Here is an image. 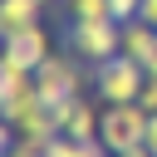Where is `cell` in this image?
Here are the masks:
<instances>
[{
    "label": "cell",
    "mask_w": 157,
    "mask_h": 157,
    "mask_svg": "<svg viewBox=\"0 0 157 157\" xmlns=\"http://www.w3.org/2000/svg\"><path fill=\"white\" fill-rule=\"evenodd\" d=\"M137 103H142L147 113H157V74H147V83H142V93H137Z\"/></svg>",
    "instance_id": "11"
},
{
    "label": "cell",
    "mask_w": 157,
    "mask_h": 157,
    "mask_svg": "<svg viewBox=\"0 0 157 157\" xmlns=\"http://www.w3.org/2000/svg\"><path fill=\"white\" fill-rule=\"evenodd\" d=\"M108 10H113V20H118V25H128V20H137V15H142V0H108Z\"/></svg>",
    "instance_id": "10"
},
{
    "label": "cell",
    "mask_w": 157,
    "mask_h": 157,
    "mask_svg": "<svg viewBox=\"0 0 157 157\" xmlns=\"http://www.w3.org/2000/svg\"><path fill=\"white\" fill-rule=\"evenodd\" d=\"M5 54H10V59H20L25 69H39V64L54 54V39H49V29L34 20V25L15 29V34H5Z\"/></svg>",
    "instance_id": "6"
},
{
    "label": "cell",
    "mask_w": 157,
    "mask_h": 157,
    "mask_svg": "<svg viewBox=\"0 0 157 157\" xmlns=\"http://www.w3.org/2000/svg\"><path fill=\"white\" fill-rule=\"evenodd\" d=\"M59 5L69 10V20H113L108 0H59Z\"/></svg>",
    "instance_id": "9"
},
{
    "label": "cell",
    "mask_w": 157,
    "mask_h": 157,
    "mask_svg": "<svg viewBox=\"0 0 157 157\" xmlns=\"http://www.w3.org/2000/svg\"><path fill=\"white\" fill-rule=\"evenodd\" d=\"M123 54L128 59H137L142 69L157 59V25H147V20H128L123 25Z\"/></svg>",
    "instance_id": "7"
},
{
    "label": "cell",
    "mask_w": 157,
    "mask_h": 157,
    "mask_svg": "<svg viewBox=\"0 0 157 157\" xmlns=\"http://www.w3.org/2000/svg\"><path fill=\"white\" fill-rule=\"evenodd\" d=\"M147 137V108L142 103H103V128H98V142L118 157L128 147H137Z\"/></svg>",
    "instance_id": "4"
},
{
    "label": "cell",
    "mask_w": 157,
    "mask_h": 157,
    "mask_svg": "<svg viewBox=\"0 0 157 157\" xmlns=\"http://www.w3.org/2000/svg\"><path fill=\"white\" fill-rule=\"evenodd\" d=\"M39 10H44V0H0V29L15 34V29H25V25H34Z\"/></svg>",
    "instance_id": "8"
},
{
    "label": "cell",
    "mask_w": 157,
    "mask_h": 157,
    "mask_svg": "<svg viewBox=\"0 0 157 157\" xmlns=\"http://www.w3.org/2000/svg\"><path fill=\"white\" fill-rule=\"evenodd\" d=\"M142 142H147V147L157 152V113H147V137H142Z\"/></svg>",
    "instance_id": "12"
},
{
    "label": "cell",
    "mask_w": 157,
    "mask_h": 157,
    "mask_svg": "<svg viewBox=\"0 0 157 157\" xmlns=\"http://www.w3.org/2000/svg\"><path fill=\"white\" fill-rule=\"evenodd\" d=\"M69 49L83 64H103L123 54V25L118 20H69Z\"/></svg>",
    "instance_id": "3"
},
{
    "label": "cell",
    "mask_w": 157,
    "mask_h": 157,
    "mask_svg": "<svg viewBox=\"0 0 157 157\" xmlns=\"http://www.w3.org/2000/svg\"><path fill=\"white\" fill-rule=\"evenodd\" d=\"M54 123H59V132H64V137H74V142H98L103 108H98V103H88V98L78 93V98H69V103H59V108H54Z\"/></svg>",
    "instance_id": "5"
},
{
    "label": "cell",
    "mask_w": 157,
    "mask_h": 157,
    "mask_svg": "<svg viewBox=\"0 0 157 157\" xmlns=\"http://www.w3.org/2000/svg\"><path fill=\"white\" fill-rule=\"evenodd\" d=\"M83 83H93V74H83L78 69V54L69 59V54H49L39 69H34V88H39V98L49 103V108H59V103H69V98H78L83 93Z\"/></svg>",
    "instance_id": "1"
},
{
    "label": "cell",
    "mask_w": 157,
    "mask_h": 157,
    "mask_svg": "<svg viewBox=\"0 0 157 157\" xmlns=\"http://www.w3.org/2000/svg\"><path fill=\"white\" fill-rule=\"evenodd\" d=\"M142 83H147V69L137 59H128V54H113V59L93 64V93H98V103H137Z\"/></svg>",
    "instance_id": "2"
},
{
    "label": "cell",
    "mask_w": 157,
    "mask_h": 157,
    "mask_svg": "<svg viewBox=\"0 0 157 157\" xmlns=\"http://www.w3.org/2000/svg\"><path fill=\"white\" fill-rule=\"evenodd\" d=\"M118 157H157V152H152L147 142H137V147H128V152H118Z\"/></svg>",
    "instance_id": "13"
}]
</instances>
